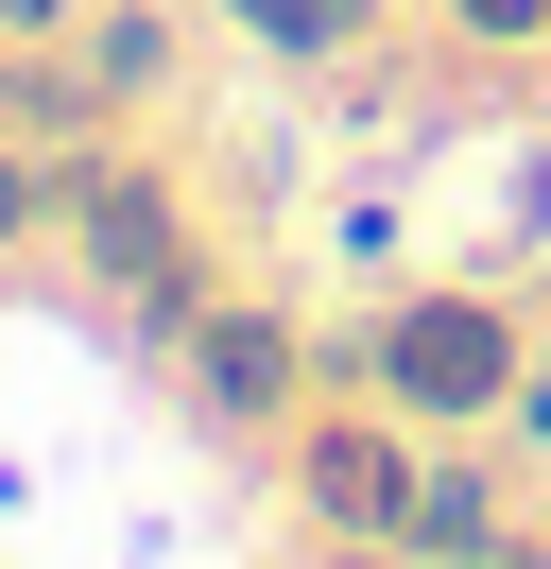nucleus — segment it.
<instances>
[{
	"label": "nucleus",
	"mask_w": 551,
	"mask_h": 569,
	"mask_svg": "<svg viewBox=\"0 0 551 569\" xmlns=\"http://www.w3.org/2000/svg\"><path fill=\"white\" fill-rule=\"evenodd\" d=\"M465 18H482V36H517V18H551V0H465Z\"/></svg>",
	"instance_id": "9d476101"
},
{
	"label": "nucleus",
	"mask_w": 551,
	"mask_h": 569,
	"mask_svg": "<svg viewBox=\"0 0 551 569\" xmlns=\"http://www.w3.org/2000/svg\"><path fill=\"white\" fill-rule=\"evenodd\" d=\"M0 36H69V0H0Z\"/></svg>",
	"instance_id": "1a4fd4ad"
},
{
	"label": "nucleus",
	"mask_w": 551,
	"mask_h": 569,
	"mask_svg": "<svg viewBox=\"0 0 551 569\" xmlns=\"http://www.w3.org/2000/svg\"><path fill=\"white\" fill-rule=\"evenodd\" d=\"M87 70H103V87H156V70H172V36H156V18H103Z\"/></svg>",
	"instance_id": "0eeeda50"
},
{
	"label": "nucleus",
	"mask_w": 551,
	"mask_h": 569,
	"mask_svg": "<svg viewBox=\"0 0 551 569\" xmlns=\"http://www.w3.org/2000/svg\"><path fill=\"white\" fill-rule=\"evenodd\" d=\"M190 362H207V397H224V415H276V380H293V346H276L259 311H207Z\"/></svg>",
	"instance_id": "20e7f679"
},
{
	"label": "nucleus",
	"mask_w": 551,
	"mask_h": 569,
	"mask_svg": "<svg viewBox=\"0 0 551 569\" xmlns=\"http://www.w3.org/2000/svg\"><path fill=\"white\" fill-rule=\"evenodd\" d=\"M69 208H87V259H103V277H138L172 311V224H156V190H138V173H87Z\"/></svg>",
	"instance_id": "7ed1b4c3"
},
{
	"label": "nucleus",
	"mask_w": 551,
	"mask_h": 569,
	"mask_svg": "<svg viewBox=\"0 0 551 569\" xmlns=\"http://www.w3.org/2000/svg\"><path fill=\"white\" fill-rule=\"evenodd\" d=\"M18 224H34V156L0 139V242H18Z\"/></svg>",
	"instance_id": "6e6552de"
},
{
	"label": "nucleus",
	"mask_w": 551,
	"mask_h": 569,
	"mask_svg": "<svg viewBox=\"0 0 551 569\" xmlns=\"http://www.w3.org/2000/svg\"><path fill=\"white\" fill-rule=\"evenodd\" d=\"M310 518L328 535H413V466L379 449V431H328V449H310Z\"/></svg>",
	"instance_id": "f03ea898"
},
{
	"label": "nucleus",
	"mask_w": 551,
	"mask_h": 569,
	"mask_svg": "<svg viewBox=\"0 0 551 569\" xmlns=\"http://www.w3.org/2000/svg\"><path fill=\"white\" fill-rule=\"evenodd\" d=\"M241 36H276V52H344V18H362V0H224Z\"/></svg>",
	"instance_id": "423d86ee"
},
{
	"label": "nucleus",
	"mask_w": 551,
	"mask_h": 569,
	"mask_svg": "<svg viewBox=\"0 0 551 569\" xmlns=\"http://www.w3.org/2000/svg\"><path fill=\"white\" fill-rule=\"evenodd\" d=\"M379 380H397V397H431V415H482V397L517 380V328L482 311V293H431V311H397V328H379Z\"/></svg>",
	"instance_id": "f257e3e1"
},
{
	"label": "nucleus",
	"mask_w": 551,
	"mask_h": 569,
	"mask_svg": "<svg viewBox=\"0 0 551 569\" xmlns=\"http://www.w3.org/2000/svg\"><path fill=\"white\" fill-rule=\"evenodd\" d=\"M87 104H103V70H69V52H18L0 70V139H69Z\"/></svg>",
	"instance_id": "39448f33"
}]
</instances>
